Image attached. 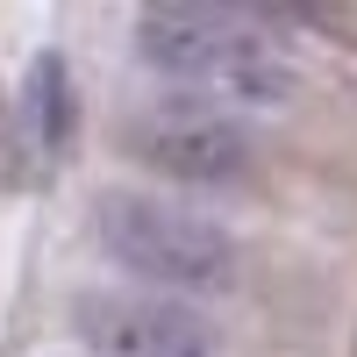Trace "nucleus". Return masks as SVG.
<instances>
[{"label": "nucleus", "mask_w": 357, "mask_h": 357, "mask_svg": "<svg viewBox=\"0 0 357 357\" xmlns=\"http://www.w3.org/2000/svg\"><path fill=\"white\" fill-rule=\"evenodd\" d=\"M136 57L207 107H279L293 93L286 50L229 8H151L136 15Z\"/></svg>", "instance_id": "obj_1"}, {"label": "nucleus", "mask_w": 357, "mask_h": 357, "mask_svg": "<svg viewBox=\"0 0 357 357\" xmlns=\"http://www.w3.org/2000/svg\"><path fill=\"white\" fill-rule=\"evenodd\" d=\"M72 336L93 357H222V336L193 301L143 286H107L72 301Z\"/></svg>", "instance_id": "obj_4"}, {"label": "nucleus", "mask_w": 357, "mask_h": 357, "mask_svg": "<svg viewBox=\"0 0 357 357\" xmlns=\"http://www.w3.org/2000/svg\"><path fill=\"white\" fill-rule=\"evenodd\" d=\"M22 122H29V136H36L50 158L72 143L79 100H72V65H65V50H43L36 65H29V79H22Z\"/></svg>", "instance_id": "obj_5"}, {"label": "nucleus", "mask_w": 357, "mask_h": 357, "mask_svg": "<svg viewBox=\"0 0 357 357\" xmlns=\"http://www.w3.org/2000/svg\"><path fill=\"white\" fill-rule=\"evenodd\" d=\"M122 151L158 172L178 178V186H236L250 172V129L236 114L207 107V100H172V107H143L136 122L122 129Z\"/></svg>", "instance_id": "obj_3"}, {"label": "nucleus", "mask_w": 357, "mask_h": 357, "mask_svg": "<svg viewBox=\"0 0 357 357\" xmlns=\"http://www.w3.org/2000/svg\"><path fill=\"white\" fill-rule=\"evenodd\" d=\"M8 158H15V114H8V93H0V172H8Z\"/></svg>", "instance_id": "obj_6"}, {"label": "nucleus", "mask_w": 357, "mask_h": 357, "mask_svg": "<svg viewBox=\"0 0 357 357\" xmlns=\"http://www.w3.org/2000/svg\"><path fill=\"white\" fill-rule=\"evenodd\" d=\"M93 236L122 272L143 279V293L186 301V293H236V279H243L236 236L215 215L136 193V186H107L93 200Z\"/></svg>", "instance_id": "obj_2"}]
</instances>
